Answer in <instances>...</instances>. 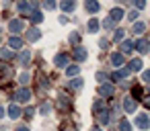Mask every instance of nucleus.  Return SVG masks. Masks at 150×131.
Returning a JSON list of instances; mask_svg holds the SVG:
<instances>
[{
  "instance_id": "1",
  "label": "nucleus",
  "mask_w": 150,
  "mask_h": 131,
  "mask_svg": "<svg viewBox=\"0 0 150 131\" xmlns=\"http://www.w3.org/2000/svg\"><path fill=\"white\" fill-rule=\"evenodd\" d=\"M15 98H17V102H29L31 100V90L29 88H19Z\"/></svg>"
},
{
  "instance_id": "2",
  "label": "nucleus",
  "mask_w": 150,
  "mask_h": 131,
  "mask_svg": "<svg viewBox=\"0 0 150 131\" xmlns=\"http://www.w3.org/2000/svg\"><path fill=\"white\" fill-rule=\"evenodd\" d=\"M136 49H138L140 53H148V51H150V41L144 39V37H140V39L136 41Z\"/></svg>"
},
{
  "instance_id": "3",
  "label": "nucleus",
  "mask_w": 150,
  "mask_h": 131,
  "mask_svg": "<svg viewBox=\"0 0 150 131\" xmlns=\"http://www.w3.org/2000/svg\"><path fill=\"white\" fill-rule=\"evenodd\" d=\"M8 31H11V33H21V31H23V21H21V19H13V21L8 23Z\"/></svg>"
},
{
  "instance_id": "4",
  "label": "nucleus",
  "mask_w": 150,
  "mask_h": 131,
  "mask_svg": "<svg viewBox=\"0 0 150 131\" xmlns=\"http://www.w3.org/2000/svg\"><path fill=\"white\" fill-rule=\"evenodd\" d=\"M136 125H138V129H144V131H146V129L150 127V119H148L146 115H138V117H136Z\"/></svg>"
},
{
  "instance_id": "5",
  "label": "nucleus",
  "mask_w": 150,
  "mask_h": 131,
  "mask_svg": "<svg viewBox=\"0 0 150 131\" xmlns=\"http://www.w3.org/2000/svg\"><path fill=\"white\" fill-rule=\"evenodd\" d=\"M86 55H88V51H86L84 47H76V49H74V53H72V57H74L76 62H84V60H86Z\"/></svg>"
},
{
  "instance_id": "6",
  "label": "nucleus",
  "mask_w": 150,
  "mask_h": 131,
  "mask_svg": "<svg viewBox=\"0 0 150 131\" xmlns=\"http://www.w3.org/2000/svg\"><path fill=\"white\" fill-rule=\"evenodd\" d=\"M68 60H70V57H68L66 53H58V55L54 57V64H56L58 68H64V66H68Z\"/></svg>"
},
{
  "instance_id": "7",
  "label": "nucleus",
  "mask_w": 150,
  "mask_h": 131,
  "mask_svg": "<svg viewBox=\"0 0 150 131\" xmlns=\"http://www.w3.org/2000/svg\"><path fill=\"white\" fill-rule=\"evenodd\" d=\"M113 92H115V88L111 84H101L99 86V94L101 96H113Z\"/></svg>"
},
{
  "instance_id": "8",
  "label": "nucleus",
  "mask_w": 150,
  "mask_h": 131,
  "mask_svg": "<svg viewBox=\"0 0 150 131\" xmlns=\"http://www.w3.org/2000/svg\"><path fill=\"white\" fill-rule=\"evenodd\" d=\"M123 109H125V113H136V100L134 98H123Z\"/></svg>"
},
{
  "instance_id": "9",
  "label": "nucleus",
  "mask_w": 150,
  "mask_h": 131,
  "mask_svg": "<svg viewBox=\"0 0 150 131\" xmlns=\"http://www.w3.org/2000/svg\"><path fill=\"white\" fill-rule=\"evenodd\" d=\"M121 17H125V15H123V11H121V8H113V11H111V13H109V19H111V21H113V23H117V21H121Z\"/></svg>"
},
{
  "instance_id": "10",
  "label": "nucleus",
  "mask_w": 150,
  "mask_h": 131,
  "mask_svg": "<svg viewBox=\"0 0 150 131\" xmlns=\"http://www.w3.org/2000/svg\"><path fill=\"white\" fill-rule=\"evenodd\" d=\"M8 117L11 119H19L21 117V106L19 104H11L8 106Z\"/></svg>"
},
{
  "instance_id": "11",
  "label": "nucleus",
  "mask_w": 150,
  "mask_h": 131,
  "mask_svg": "<svg viewBox=\"0 0 150 131\" xmlns=\"http://www.w3.org/2000/svg\"><path fill=\"white\" fill-rule=\"evenodd\" d=\"M109 115H111V113H109L107 109H105V111H101V113H97V119H99V123H101V125H107V123H109V119H111Z\"/></svg>"
},
{
  "instance_id": "12",
  "label": "nucleus",
  "mask_w": 150,
  "mask_h": 131,
  "mask_svg": "<svg viewBox=\"0 0 150 131\" xmlns=\"http://www.w3.org/2000/svg\"><path fill=\"white\" fill-rule=\"evenodd\" d=\"M41 37V33H39V29H35V27H31L29 31H27V39L29 41H37Z\"/></svg>"
},
{
  "instance_id": "13",
  "label": "nucleus",
  "mask_w": 150,
  "mask_h": 131,
  "mask_svg": "<svg viewBox=\"0 0 150 131\" xmlns=\"http://www.w3.org/2000/svg\"><path fill=\"white\" fill-rule=\"evenodd\" d=\"M84 8L88 11V13H97L101 6H99V2H93V0H86V2H84Z\"/></svg>"
},
{
  "instance_id": "14",
  "label": "nucleus",
  "mask_w": 150,
  "mask_h": 131,
  "mask_svg": "<svg viewBox=\"0 0 150 131\" xmlns=\"http://www.w3.org/2000/svg\"><path fill=\"white\" fill-rule=\"evenodd\" d=\"M29 57H31V53H29V49H23V51L19 53V62H21L23 66H27V64H29Z\"/></svg>"
},
{
  "instance_id": "15",
  "label": "nucleus",
  "mask_w": 150,
  "mask_h": 131,
  "mask_svg": "<svg viewBox=\"0 0 150 131\" xmlns=\"http://www.w3.org/2000/svg\"><path fill=\"white\" fill-rule=\"evenodd\" d=\"M142 66H144L142 60H132V62H129V72H140Z\"/></svg>"
},
{
  "instance_id": "16",
  "label": "nucleus",
  "mask_w": 150,
  "mask_h": 131,
  "mask_svg": "<svg viewBox=\"0 0 150 131\" xmlns=\"http://www.w3.org/2000/svg\"><path fill=\"white\" fill-rule=\"evenodd\" d=\"M111 64L113 66H123V53H113L111 55Z\"/></svg>"
},
{
  "instance_id": "17",
  "label": "nucleus",
  "mask_w": 150,
  "mask_h": 131,
  "mask_svg": "<svg viewBox=\"0 0 150 131\" xmlns=\"http://www.w3.org/2000/svg\"><path fill=\"white\" fill-rule=\"evenodd\" d=\"M86 27H88V33H97V31H99V21H97V19H91Z\"/></svg>"
},
{
  "instance_id": "18",
  "label": "nucleus",
  "mask_w": 150,
  "mask_h": 131,
  "mask_svg": "<svg viewBox=\"0 0 150 131\" xmlns=\"http://www.w3.org/2000/svg\"><path fill=\"white\" fill-rule=\"evenodd\" d=\"M125 76H129V70L121 68V70H117V72L113 74V80H121V78H125Z\"/></svg>"
},
{
  "instance_id": "19",
  "label": "nucleus",
  "mask_w": 150,
  "mask_h": 131,
  "mask_svg": "<svg viewBox=\"0 0 150 131\" xmlns=\"http://www.w3.org/2000/svg\"><path fill=\"white\" fill-rule=\"evenodd\" d=\"M8 47H23V39H19V37H11V39H8Z\"/></svg>"
},
{
  "instance_id": "20",
  "label": "nucleus",
  "mask_w": 150,
  "mask_h": 131,
  "mask_svg": "<svg viewBox=\"0 0 150 131\" xmlns=\"http://www.w3.org/2000/svg\"><path fill=\"white\" fill-rule=\"evenodd\" d=\"M121 51H123V53H132V51H134V43H132V41H123V43H121Z\"/></svg>"
},
{
  "instance_id": "21",
  "label": "nucleus",
  "mask_w": 150,
  "mask_h": 131,
  "mask_svg": "<svg viewBox=\"0 0 150 131\" xmlns=\"http://www.w3.org/2000/svg\"><path fill=\"white\" fill-rule=\"evenodd\" d=\"M68 104H70V98H68L66 94H62L60 100H58V106H60V109H68Z\"/></svg>"
},
{
  "instance_id": "22",
  "label": "nucleus",
  "mask_w": 150,
  "mask_h": 131,
  "mask_svg": "<svg viewBox=\"0 0 150 131\" xmlns=\"http://www.w3.org/2000/svg\"><path fill=\"white\" fill-rule=\"evenodd\" d=\"M29 19H31L33 23H41V21H43V15H41V13H37V11H33V13L29 15Z\"/></svg>"
},
{
  "instance_id": "23",
  "label": "nucleus",
  "mask_w": 150,
  "mask_h": 131,
  "mask_svg": "<svg viewBox=\"0 0 150 131\" xmlns=\"http://www.w3.org/2000/svg\"><path fill=\"white\" fill-rule=\"evenodd\" d=\"M101 111H105V102H103V100H97L95 106H93V113L97 115V113H101Z\"/></svg>"
},
{
  "instance_id": "24",
  "label": "nucleus",
  "mask_w": 150,
  "mask_h": 131,
  "mask_svg": "<svg viewBox=\"0 0 150 131\" xmlns=\"http://www.w3.org/2000/svg\"><path fill=\"white\" fill-rule=\"evenodd\" d=\"M60 6H62L64 11H74V8H76V4H74V0H72V2H70V0H66V2H62Z\"/></svg>"
},
{
  "instance_id": "25",
  "label": "nucleus",
  "mask_w": 150,
  "mask_h": 131,
  "mask_svg": "<svg viewBox=\"0 0 150 131\" xmlns=\"http://www.w3.org/2000/svg\"><path fill=\"white\" fill-rule=\"evenodd\" d=\"M144 29H146V25H144V23H134V29H132V31L138 35V33H144Z\"/></svg>"
},
{
  "instance_id": "26",
  "label": "nucleus",
  "mask_w": 150,
  "mask_h": 131,
  "mask_svg": "<svg viewBox=\"0 0 150 131\" xmlns=\"http://www.w3.org/2000/svg\"><path fill=\"white\" fill-rule=\"evenodd\" d=\"M70 88H74V90H80V88H82V80H80V78H74V80L70 82Z\"/></svg>"
},
{
  "instance_id": "27",
  "label": "nucleus",
  "mask_w": 150,
  "mask_h": 131,
  "mask_svg": "<svg viewBox=\"0 0 150 131\" xmlns=\"http://www.w3.org/2000/svg\"><path fill=\"white\" fill-rule=\"evenodd\" d=\"M50 111H52V104H50V102H43V104L39 106V113H41V115H47Z\"/></svg>"
},
{
  "instance_id": "28",
  "label": "nucleus",
  "mask_w": 150,
  "mask_h": 131,
  "mask_svg": "<svg viewBox=\"0 0 150 131\" xmlns=\"http://www.w3.org/2000/svg\"><path fill=\"white\" fill-rule=\"evenodd\" d=\"M0 57H2V60H11L13 57V51L11 49H0Z\"/></svg>"
},
{
  "instance_id": "29",
  "label": "nucleus",
  "mask_w": 150,
  "mask_h": 131,
  "mask_svg": "<svg viewBox=\"0 0 150 131\" xmlns=\"http://www.w3.org/2000/svg\"><path fill=\"white\" fill-rule=\"evenodd\" d=\"M78 72H80V68H78V66H70V68H68V72H66V74H68V76H70V78H72V76H76V74H78Z\"/></svg>"
},
{
  "instance_id": "30",
  "label": "nucleus",
  "mask_w": 150,
  "mask_h": 131,
  "mask_svg": "<svg viewBox=\"0 0 150 131\" xmlns=\"http://www.w3.org/2000/svg\"><path fill=\"white\" fill-rule=\"evenodd\" d=\"M132 92H134V100L142 98V88H140V86H134V90H132Z\"/></svg>"
},
{
  "instance_id": "31",
  "label": "nucleus",
  "mask_w": 150,
  "mask_h": 131,
  "mask_svg": "<svg viewBox=\"0 0 150 131\" xmlns=\"http://www.w3.org/2000/svg\"><path fill=\"white\" fill-rule=\"evenodd\" d=\"M119 131H129V123H127L125 119L119 121Z\"/></svg>"
},
{
  "instance_id": "32",
  "label": "nucleus",
  "mask_w": 150,
  "mask_h": 131,
  "mask_svg": "<svg viewBox=\"0 0 150 131\" xmlns=\"http://www.w3.org/2000/svg\"><path fill=\"white\" fill-rule=\"evenodd\" d=\"M121 39H123V29H117L113 35V41H121Z\"/></svg>"
},
{
  "instance_id": "33",
  "label": "nucleus",
  "mask_w": 150,
  "mask_h": 131,
  "mask_svg": "<svg viewBox=\"0 0 150 131\" xmlns=\"http://www.w3.org/2000/svg\"><path fill=\"white\" fill-rule=\"evenodd\" d=\"M103 27H105V29H111V27H113V21H111V19H105V21H103Z\"/></svg>"
},
{
  "instance_id": "34",
  "label": "nucleus",
  "mask_w": 150,
  "mask_h": 131,
  "mask_svg": "<svg viewBox=\"0 0 150 131\" xmlns=\"http://www.w3.org/2000/svg\"><path fill=\"white\" fill-rule=\"evenodd\" d=\"M19 80H21V84H27V82H29V74H27V72H25V74H21V78H19Z\"/></svg>"
},
{
  "instance_id": "35",
  "label": "nucleus",
  "mask_w": 150,
  "mask_h": 131,
  "mask_svg": "<svg viewBox=\"0 0 150 131\" xmlns=\"http://www.w3.org/2000/svg\"><path fill=\"white\" fill-rule=\"evenodd\" d=\"M134 6H136V8H138V11H142V8H144V6H146V4H144V2H142V0H136V2H134Z\"/></svg>"
},
{
  "instance_id": "36",
  "label": "nucleus",
  "mask_w": 150,
  "mask_h": 131,
  "mask_svg": "<svg viewBox=\"0 0 150 131\" xmlns=\"http://www.w3.org/2000/svg\"><path fill=\"white\" fill-rule=\"evenodd\" d=\"M78 41H80V37H78L76 33H72V35H70V43H78Z\"/></svg>"
},
{
  "instance_id": "37",
  "label": "nucleus",
  "mask_w": 150,
  "mask_h": 131,
  "mask_svg": "<svg viewBox=\"0 0 150 131\" xmlns=\"http://www.w3.org/2000/svg\"><path fill=\"white\" fill-rule=\"evenodd\" d=\"M97 80H99V82L107 80V74H103V72H97Z\"/></svg>"
},
{
  "instance_id": "38",
  "label": "nucleus",
  "mask_w": 150,
  "mask_h": 131,
  "mask_svg": "<svg viewBox=\"0 0 150 131\" xmlns=\"http://www.w3.org/2000/svg\"><path fill=\"white\" fill-rule=\"evenodd\" d=\"M33 113H35V109H31V106H29V109L25 111V117H27V119H31V117H33Z\"/></svg>"
},
{
  "instance_id": "39",
  "label": "nucleus",
  "mask_w": 150,
  "mask_h": 131,
  "mask_svg": "<svg viewBox=\"0 0 150 131\" xmlns=\"http://www.w3.org/2000/svg\"><path fill=\"white\" fill-rule=\"evenodd\" d=\"M142 80H144V82H150V70H146V72L142 74Z\"/></svg>"
},
{
  "instance_id": "40",
  "label": "nucleus",
  "mask_w": 150,
  "mask_h": 131,
  "mask_svg": "<svg viewBox=\"0 0 150 131\" xmlns=\"http://www.w3.org/2000/svg\"><path fill=\"white\" fill-rule=\"evenodd\" d=\"M142 102H144V106H146V109H150V94H148V96H144V98H142Z\"/></svg>"
},
{
  "instance_id": "41",
  "label": "nucleus",
  "mask_w": 150,
  "mask_h": 131,
  "mask_svg": "<svg viewBox=\"0 0 150 131\" xmlns=\"http://www.w3.org/2000/svg\"><path fill=\"white\" fill-rule=\"evenodd\" d=\"M127 19H129V21H136V19H138V13H136V11H132V13L127 15Z\"/></svg>"
},
{
  "instance_id": "42",
  "label": "nucleus",
  "mask_w": 150,
  "mask_h": 131,
  "mask_svg": "<svg viewBox=\"0 0 150 131\" xmlns=\"http://www.w3.org/2000/svg\"><path fill=\"white\" fill-rule=\"evenodd\" d=\"M43 6H45V8H56V2H52V0H50V2H45Z\"/></svg>"
},
{
  "instance_id": "43",
  "label": "nucleus",
  "mask_w": 150,
  "mask_h": 131,
  "mask_svg": "<svg viewBox=\"0 0 150 131\" xmlns=\"http://www.w3.org/2000/svg\"><path fill=\"white\" fill-rule=\"evenodd\" d=\"M99 45H101V47H107V45H109V41H107V39H101V41H99Z\"/></svg>"
},
{
  "instance_id": "44",
  "label": "nucleus",
  "mask_w": 150,
  "mask_h": 131,
  "mask_svg": "<svg viewBox=\"0 0 150 131\" xmlns=\"http://www.w3.org/2000/svg\"><path fill=\"white\" fill-rule=\"evenodd\" d=\"M17 131H29L27 127H17Z\"/></svg>"
},
{
  "instance_id": "45",
  "label": "nucleus",
  "mask_w": 150,
  "mask_h": 131,
  "mask_svg": "<svg viewBox=\"0 0 150 131\" xmlns=\"http://www.w3.org/2000/svg\"><path fill=\"white\" fill-rule=\"evenodd\" d=\"M2 115H4V109H2V106H0V117H2Z\"/></svg>"
},
{
  "instance_id": "46",
  "label": "nucleus",
  "mask_w": 150,
  "mask_h": 131,
  "mask_svg": "<svg viewBox=\"0 0 150 131\" xmlns=\"http://www.w3.org/2000/svg\"><path fill=\"white\" fill-rule=\"evenodd\" d=\"M91 131H101V129H99V127H93V129H91Z\"/></svg>"
},
{
  "instance_id": "47",
  "label": "nucleus",
  "mask_w": 150,
  "mask_h": 131,
  "mask_svg": "<svg viewBox=\"0 0 150 131\" xmlns=\"http://www.w3.org/2000/svg\"><path fill=\"white\" fill-rule=\"evenodd\" d=\"M2 68H4V64H2V62H0V70H2Z\"/></svg>"
}]
</instances>
